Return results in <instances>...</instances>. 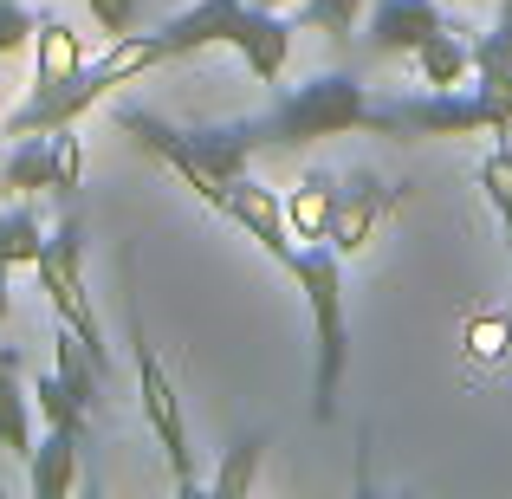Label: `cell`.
<instances>
[{
    "label": "cell",
    "instance_id": "obj_27",
    "mask_svg": "<svg viewBox=\"0 0 512 499\" xmlns=\"http://www.w3.org/2000/svg\"><path fill=\"white\" fill-rule=\"evenodd\" d=\"M454 7H461V0H454Z\"/></svg>",
    "mask_w": 512,
    "mask_h": 499
},
{
    "label": "cell",
    "instance_id": "obj_10",
    "mask_svg": "<svg viewBox=\"0 0 512 499\" xmlns=\"http://www.w3.org/2000/svg\"><path fill=\"white\" fill-rule=\"evenodd\" d=\"M59 195V137L52 130H33V137L13 143V156L0 163V195Z\"/></svg>",
    "mask_w": 512,
    "mask_h": 499
},
{
    "label": "cell",
    "instance_id": "obj_23",
    "mask_svg": "<svg viewBox=\"0 0 512 499\" xmlns=\"http://www.w3.org/2000/svg\"><path fill=\"white\" fill-rule=\"evenodd\" d=\"M85 7H91V20H98L104 26V33H137V13H143V0H85Z\"/></svg>",
    "mask_w": 512,
    "mask_h": 499
},
{
    "label": "cell",
    "instance_id": "obj_24",
    "mask_svg": "<svg viewBox=\"0 0 512 499\" xmlns=\"http://www.w3.org/2000/svg\"><path fill=\"white\" fill-rule=\"evenodd\" d=\"M52 137H59V195H72V188H78V169H85V156H78L72 124H65V130H52Z\"/></svg>",
    "mask_w": 512,
    "mask_h": 499
},
{
    "label": "cell",
    "instance_id": "obj_12",
    "mask_svg": "<svg viewBox=\"0 0 512 499\" xmlns=\"http://www.w3.org/2000/svg\"><path fill=\"white\" fill-rule=\"evenodd\" d=\"M78 441L72 428H52L46 441H33V454H26V487H33V499H65L78 487Z\"/></svg>",
    "mask_w": 512,
    "mask_h": 499
},
{
    "label": "cell",
    "instance_id": "obj_17",
    "mask_svg": "<svg viewBox=\"0 0 512 499\" xmlns=\"http://www.w3.org/2000/svg\"><path fill=\"white\" fill-rule=\"evenodd\" d=\"M260 461H266V435L253 428V435H240L234 448L221 454V467H214L208 493H214V499H240V493H253V480H260Z\"/></svg>",
    "mask_w": 512,
    "mask_h": 499
},
{
    "label": "cell",
    "instance_id": "obj_16",
    "mask_svg": "<svg viewBox=\"0 0 512 499\" xmlns=\"http://www.w3.org/2000/svg\"><path fill=\"white\" fill-rule=\"evenodd\" d=\"M39 253H46V227H39V214H33V195H13L7 208H0V260L39 266Z\"/></svg>",
    "mask_w": 512,
    "mask_h": 499
},
{
    "label": "cell",
    "instance_id": "obj_8",
    "mask_svg": "<svg viewBox=\"0 0 512 499\" xmlns=\"http://www.w3.org/2000/svg\"><path fill=\"white\" fill-rule=\"evenodd\" d=\"M214 214H227V221L240 227V234L253 240V247L266 253V260H279V266H292V253H299V240H292V227H286V201L273 195L266 182H253V175H234L227 182V195H221V208Z\"/></svg>",
    "mask_w": 512,
    "mask_h": 499
},
{
    "label": "cell",
    "instance_id": "obj_15",
    "mask_svg": "<svg viewBox=\"0 0 512 499\" xmlns=\"http://www.w3.org/2000/svg\"><path fill=\"white\" fill-rule=\"evenodd\" d=\"M33 52H39V65H33V91L65 85V78L85 65V39H78V26H72V20H59V13H46V20L33 26Z\"/></svg>",
    "mask_w": 512,
    "mask_h": 499
},
{
    "label": "cell",
    "instance_id": "obj_6",
    "mask_svg": "<svg viewBox=\"0 0 512 499\" xmlns=\"http://www.w3.org/2000/svg\"><path fill=\"white\" fill-rule=\"evenodd\" d=\"M130 344H137V396H143V422H150L156 448H163L169 474H175V493L195 499V454H188V422H182V396H175L163 357L156 344L143 337V325H130Z\"/></svg>",
    "mask_w": 512,
    "mask_h": 499
},
{
    "label": "cell",
    "instance_id": "obj_13",
    "mask_svg": "<svg viewBox=\"0 0 512 499\" xmlns=\"http://www.w3.org/2000/svg\"><path fill=\"white\" fill-rule=\"evenodd\" d=\"M286 201V227H292V240H325L331 234V208H338V175L331 169H312V175H299V188L292 195H279Z\"/></svg>",
    "mask_w": 512,
    "mask_h": 499
},
{
    "label": "cell",
    "instance_id": "obj_11",
    "mask_svg": "<svg viewBox=\"0 0 512 499\" xmlns=\"http://www.w3.org/2000/svg\"><path fill=\"white\" fill-rule=\"evenodd\" d=\"M415 78L435 91H454V85H474V39H461V26H441V33H428L422 46L409 52Z\"/></svg>",
    "mask_w": 512,
    "mask_h": 499
},
{
    "label": "cell",
    "instance_id": "obj_3",
    "mask_svg": "<svg viewBox=\"0 0 512 499\" xmlns=\"http://www.w3.org/2000/svg\"><path fill=\"white\" fill-rule=\"evenodd\" d=\"M299 279L305 305H312V337H318V363H312V415L331 422L344 396V370H350V312H344V253L331 240H305L286 266Z\"/></svg>",
    "mask_w": 512,
    "mask_h": 499
},
{
    "label": "cell",
    "instance_id": "obj_14",
    "mask_svg": "<svg viewBox=\"0 0 512 499\" xmlns=\"http://www.w3.org/2000/svg\"><path fill=\"white\" fill-rule=\"evenodd\" d=\"M0 448L7 454H33V389L20 383V350L0 344Z\"/></svg>",
    "mask_w": 512,
    "mask_h": 499
},
{
    "label": "cell",
    "instance_id": "obj_1",
    "mask_svg": "<svg viewBox=\"0 0 512 499\" xmlns=\"http://www.w3.org/2000/svg\"><path fill=\"white\" fill-rule=\"evenodd\" d=\"M253 150H299V143H325V137H350V130H376L383 137V98L363 85V72H331L286 85L260 117H247Z\"/></svg>",
    "mask_w": 512,
    "mask_h": 499
},
{
    "label": "cell",
    "instance_id": "obj_20",
    "mask_svg": "<svg viewBox=\"0 0 512 499\" xmlns=\"http://www.w3.org/2000/svg\"><path fill=\"white\" fill-rule=\"evenodd\" d=\"M512 350V312H474L467 318V357L474 363H506Z\"/></svg>",
    "mask_w": 512,
    "mask_h": 499
},
{
    "label": "cell",
    "instance_id": "obj_22",
    "mask_svg": "<svg viewBox=\"0 0 512 499\" xmlns=\"http://www.w3.org/2000/svg\"><path fill=\"white\" fill-rule=\"evenodd\" d=\"M33 13H26V0H0V59H13V52L33 39Z\"/></svg>",
    "mask_w": 512,
    "mask_h": 499
},
{
    "label": "cell",
    "instance_id": "obj_5",
    "mask_svg": "<svg viewBox=\"0 0 512 499\" xmlns=\"http://www.w3.org/2000/svg\"><path fill=\"white\" fill-rule=\"evenodd\" d=\"M383 137H512V117H500L474 85H422L409 98H383Z\"/></svg>",
    "mask_w": 512,
    "mask_h": 499
},
{
    "label": "cell",
    "instance_id": "obj_9",
    "mask_svg": "<svg viewBox=\"0 0 512 499\" xmlns=\"http://www.w3.org/2000/svg\"><path fill=\"white\" fill-rule=\"evenodd\" d=\"M448 0H376L370 7V26H363V52L370 59H409L428 33L448 26Z\"/></svg>",
    "mask_w": 512,
    "mask_h": 499
},
{
    "label": "cell",
    "instance_id": "obj_7",
    "mask_svg": "<svg viewBox=\"0 0 512 499\" xmlns=\"http://www.w3.org/2000/svg\"><path fill=\"white\" fill-rule=\"evenodd\" d=\"M409 201V182H376V175H350L338 182V208H331V247L344 253V260H357L363 247L376 240V227L389 221V214Z\"/></svg>",
    "mask_w": 512,
    "mask_h": 499
},
{
    "label": "cell",
    "instance_id": "obj_21",
    "mask_svg": "<svg viewBox=\"0 0 512 499\" xmlns=\"http://www.w3.org/2000/svg\"><path fill=\"white\" fill-rule=\"evenodd\" d=\"M363 7H370V0H299V20L318 26V33H331V39H350L357 20H363Z\"/></svg>",
    "mask_w": 512,
    "mask_h": 499
},
{
    "label": "cell",
    "instance_id": "obj_26",
    "mask_svg": "<svg viewBox=\"0 0 512 499\" xmlns=\"http://www.w3.org/2000/svg\"><path fill=\"white\" fill-rule=\"evenodd\" d=\"M253 7H273V13H286V7H299V0H253Z\"/></svg>",
    "mask_w": 512,
    "mask_h": 499
},
{
    "label": "cell",
    "instance_id": "obj_18",
    "mask_svg": "<svg viewBox=\"0 0 512 499\" xmlns=\"http://www.w3.org/2000/svg\"><path fill=\"white\" fill-rule=\"evenodd\" d=\"M480 188H487V208L500 214L506 247H512V137H493V150L480 156Z\"/></svg>",
    "mask_w": 512,
    "mask_h": 499
},
{
    "label": "cell",
    "instance_id": "obj_4",
    "mask_svg": "<svg viewBox=\"0 0 512 499\" xmlns=\"http://www.w3.org/2000/svg\"><path fill=\"white\" fill-rule=\"evenodd\" d=\"M33 273H39V292H46L52 318H59V325L91 350V363L111 376V344H104V325H98L91 292H85V227H78V214H65V221L46 234V253H39Z\"/></svg>",
    "mask_w": 512,
    "mask_h": 499
},
{
    "label": "cell",
    "instance_id": "obj_25",
    "mask_svg": "<svg viewBox=\"0 0 512 499\" xmlns=\"http://www.w3.org/2000/svg\"><path fill=\"white\" fill-rule=\"evenodd\" d=\"M7 312H13V266L0 260V325H7Z\"/></svg>",
    "mask_w": 512,
    "mask_h": 499
},
{
    "label": "cell",
    "instance_id": "obj_19",
    "mask_svg": "<svg viewBox=\"0 0 512 499\" xmlns=\"http://www.w3.org/2000/svg\"><path fill=\"white\" fill-rule=\"evenodd\" d=\"M33 409L46 415L52 428H72V435H85V415H91L85 402H78L72 389H65V376H59V370H46V376L33 383Z\"/></svg>",
    "mask_w": 512,
    "mask_h": 499
},
{
    "label": "cell",
    "instance_id": "obj_2",
    "mask_svg": "<svg viewBox=\"0 0 512 499\" xmlns=\"http://www.w3.org/2000/svg\"><path fill=\"white\" fill-rule=\"evenodd\" d=\"M156 39H163L169 59H188V52H208V46H234L260 85H279V72L292 59V26L273 7H253V0H195V7L169 13L156 26Z\"/></svg>",
    "mask_w": 512,
    "mask_h": 499
}]
</instances>
